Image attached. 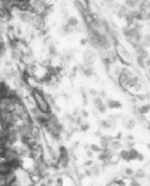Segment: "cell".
<instances>
[{
	"label": "cell",
	"mask_w": 150,
	"mask_h": 186,
	"mask_svg": "<svg viewBox=\"0 0 150 186\" xmlns=\"http://www.w3.org/2000/svg\"><path fill=\"white\" fill-rule=\"evenodd\" d=\"M32 96H33V99L34 101L35 105L42 113H51V106L49 105V103L45 98V93L40 90L38 89H34L32 93Z\"/></svg>",
	"instance_id": "cell-1"
},
{
	"label": "cell",
	"mask_w": 150,
	"mask_h": 186,
	"mask_svg": "<svg viewBox=\"0 0 150 186\" xmlns=\"http://www.w3.org/2000/svg\"><path fill=\"white\" fill-rule=\"evenodd\" d=\"M84 65L87 67L91 66L95 61V55L93 51L90 50H87L84 54Z\"/></svg>",
	"instance_id": "cell-2"
},
{
	"label": "cell",
	"mask_w": 150,
	"mask_h": 186,
	"mask_svg": "<svg viewBox=\"0 0 150 186\" xmlns=\"http://www.w3.org/2000/svg\"><path fill=\"white\" fill-rule=\"evenodd\" d=\"M114 139V137H112L111 135H102V136H100V146L102 149H108L110 147V144L111 142Z\"/></svg>",
	"instance_id": "cell-3"
},
{
	"label": "cell",
	"mask_w": 150,
	"mask_h": 186,
	"mask_svg": "<svg viewBox=\"0 0 150 186\" xmlns=\"http://www.w3.org/2000/svg\"><path fill=\"white\" fill-rule=\"evenodd\" d=\"M106 105L107 106V108H111V109H118V108H121L122 107V104L119 101L113 99L106 100Z\"/></svg>",
	"instance_id": "cell-4"
},
{
	"label": "cell",
	"mask_w": 150,
	"mask_h": 186,
	"mask_svg": "<svg viewBox=\"0 0 150 186\" xmlns=\"http://www.w3.org/2000/svg\"><path fill=\"white\" fill-rule=\"evenodd\" d=\"M123 147L122 143H121L120 140H117V139H113L111 142L110 144V149L114 151H117L118 150H122V148Z\"/></svg>",
	"instance_id": "cell-5"
},
{
	"label": "cell",
	"mask_w": 150,
	"mask_h": 186,
	"mask_svg": "<svg viewBox=\"0 0 150 186\" xmlns=\"http://www.w3.org/2000/svg\"><path fill=\"white\" fill-rule=\"evenodd\" d=\"M129 12L128 7L125 5V6H122L118 8L117 11V15L119 18H126Z\"/></svg>",
	"instance_id": "cell-6"
},
{
	"label": "cell",
	"mask_w": 150,
	"mask_h": 186,
	"mask_svg": "<svg viewBox=\"0 0 150 186\" xmlns=\"http://www.w3.org/2000/svg\"><path fill=\"white\" fill-rule=\"evenodd\" d=\"M66 22L72 29H74V30L79 25V21L78 18H76V17H74V16L68 17V18L67 19Z\"/></svg>",
	"instance_id": "cell-7"
},
{
	"label": "cell",
	"mask_w": 150,
	"mask_h": 186,
	"mask_svg": "<svg viewBox=\"0 0 150 186\" xmlns=\"http://www.w3.org/2000/svg\"><path fill=\"white\" fill-rule=\"evenodd\" d=\"M89 170L91 173V175L95 176V177H99L101 174V167L98 164H94L93 165H91Z\"/></svg>",
	"instance_id": "cell-8"
},
{
	"label": "cell",
	"mask_w": 150,
	"mask_h": 186,
	"mask_svg": "<svg viewBox=\"0 0 150 186\" xmlns=\"http://www.w3.org/2000/svg\"><path fill=\"white\" fill-rule=\"evenodd\" d=\"M150 112V104H145L138 108V113L139 114L146 115Z\"/></svg>",
	"instance_id": "cell-9"
},
{
	"label": "cell",
	"mask_w": 150,
	"mask_h": 186,
	"mask_svg": "<svg viewBox=\"0 0 150 186\" xmlns=\"http://www.w3.org/2000/svg\"><path fill=\"white\" fill-rule=\"evenodd\" d=\"M118 155L120 157V159L123 161H126V162H129V150L127 149H122L120 152L118 153Z\"/></svg>",
	"instance_id": "cell-10"
},
{
	"label": "cell",
	"mask_w": 150,
	"mask_h": 186,
	"mask_svg": "<svg viewBox=\"0 0 150 186\" xmlns=\"http://www.w3.org/2000/svg\"><path fill=\"white\" fill-rule=\"evenodd\" d=\"M126 6L128 8H131V9H134L137 6H140V3L138 0H126Z\"/></svg>",
	"instance_id": "cell-11"
},
{
	"label": "cell",
	"mask_w": 150,
	"mask_h": 186,
	"mask_svg": "<svg viewBox=\"0 0 150 186\" xmlns=\"http://www.w3.org/2000/svg\"><path fill=\"white\" fill-rule=\"evenodd\" d=\"M128 150H129V161L137 160V158H138L139 151H138L137 149H135L134 147H133V148H131V149H128Z\"/></svg>",
	"instance_id": "cell-12"
},
{
	"label": "cell",
	"mask_w": 150,
	"mask_h": 186,
	"mask_svg": "<svg viewBox=\"0 0 150 186\" xmlns=\"http://www.w3.org/2000/svg\"><path fill=\"white\" fill-rule=\"evenodd\" d=\"M146 177V172L143 169H138V170L134 173V177L138 179H143Z\"/></svg>",
	"instance_id": "cell-13"
},
{
	"label": "cell",
	"mask_w": 150,
	"mask_h": 186,
	"mask_svg": "<svg viewBox=\"0 0 150 186\" xmlns=\"http://www.w3.org/2000/svg\"><path fill=\"white\" fill-rule=\"evenodd\" d=\"M91 126H90V124L88 123L87 121L86 120H84L83 121V123L79 126V131L81 132H87L89 129H90Z\"/></svg>",
	"instance_id": "cell-14"
},
{
	"label": "cell",
	"mask_w": 150,
	"mask_h": 186,
	"mask_svg": "<svg viewBox=\"0 0 150 186\" xmlns=\"http://www.w3.org/2000/svg\"><path fill=\"white\" fill-rule=\"evenodd\" d=\"M89 149L91 150H92L94 153H100V152H102V148L101 147V146H99V145L95 143L90 144L89 145Z\"/></svg>",
	"instance_id": "cell-15"
},
{
	"label": "cell",
	"mask_w": 150,
	"mask_h": 186,
	"mask_svg": "<svg viewBox=\"0 0 150 186\" xmlns=\"http://www.w3.org/2000/svg\"><path fill=\"white\" fill-rule=\"evenodd\" d=\"M96 108V110L98 111V113H102V114H103V113H105L106 112V109H107V106H106V105L105 103L103 102L102 104H101L100 105H99L97 108Z\"/></svg>",
	"instance_id": "cell-16"
},
{
	"label": "cell",
	"mask_w": 150,
	"mask_h": 186,
	"mask_svg": "<svg viewBox=\"0 0 150 186\" xmlns=\"http://www.w3.org/2000/svg\"><path fill=\"white\" fill-rule=\"evenodd\" d=\"M48 51H49V55L53 56V57H55L57 56V50L56 46L53 45H49V48H48Z\"/></svg>",
	"instance_id": "cell-17"
},
{
	"label": "cell",
	"mask_w": 150,
	"mask_h": 186,
	"mask_svg": "<svg viewBox=\"0 0 150 186\" xmlns=\"http://www.w3.org/2000/svg\"><path fill=\"white\" fill-rule=\"evenodd\" d=\"M134 173L135 172L133 171L131 168H129V167H126L123 170V174H125L126 177H133V176H134Z\"/></svg>",
	"instance_id": "cell-18"
},
{
	"label": "cell",
	"mask_w": 150,
	"mask_h": 186,
	"mask_svg": "<svg viewBox=\"0 0 150 186\" xmlns=\"http://www.w3.org/2000/svg\"><path fill=\"white\" fill-rule=\"evenodd\" d=\"M136 143L134 140H126V147L128 149H131L135 147Z\"/></svg>",
	"instance_id": "cell-19"
},
{
	"label": "cell",
	"mask_w": 150,
	"mask_h": 186,
	"mask_svg": "<svg viewBox=\"0 0 150 186\" xmlns=\"http://www.w3.org/2000/svg\"><path fill=\"white\" fill-rule=\"evenodd\" d=\"M80 116H81L84 119H87L89 117V113L87 112V110H86L85 108H83L81 109V112H80Z\"/></svg>",
	"instance_id": "cell-20"
},
{
	"label": "cell",
	"mask_w": 150,
	"mask_h": 186,
	"mask_svg": "<svg viewBox=\"0 0 150 186\" xmlns=\"http://www.w3.org/2000/svg\"><path fill=\"white\" fill-rule=\"evenodd\" d=\"M99 97L100 98H102V100L106 99V97H107V93L104 90H102L101 91H99Z\"/></svg>",
	"instance_id": "cell-21"
},
{
	"label": "cell",
	"mask_w": 150,
	"mask_h": 186,
	"mask_svg": "<svg viewBox=\"0 0 150 186\" xmlns=\"http://www.w3.org/2000/svg\"><path fill=\"white\" fill-rule=\"evenodd\" d=\"M89 93H90V94L91 95V96L94 97H95L99 96V92L97 90H95V89H91L90 91H89Z\"/></svg>",
	"instance_id": "cell-22"
},
{
	"label": "cell",
	"mask_w": 150,
	"mask_h": 186,
	"mask_svg": "<svg viewBox=\"0 0 150 186\" xmlns=\"http://www.w3.org/2000/svg\"><path fill=\"white\" fill-rule=\"evenodd\" d=\"M84 166H86V167H91V165H94V162L92 159H88L87 160L86 162H84Z\"/></svg>",
	"instance_id": "cell-23"
},
{
	"label": "cell",
	"mask_w": 150,
	"mask_h": 186,
	"mask_svg": "<svg viewBox=\"0 0 150 186\" xmlns=\"http://www.w3.org/2000/svg\"><path fill=\"white\" fill-rule=\"evenodd\" d=\"M86 154H87V157L88 158V159H91L94 158V152L92 150H91L90 149H88L86 151Z\"/></svg>",
	"instance_id": "cell-24"
},
{
	"label": "cell",
	"mask_w": 150,
	"mask_h": 186,
	"mask_svg": "<svg viewBox=\"0 0 150 186\" xmlns=\"http://www.w3.org/2000/svg\"><path fill=\"white\" fill-rule=\"evenodd\" d=\"M80 112H81V110H79V108H75V110L73 111V113H72V116L74 117H79V116H80Z\"/></svg>",
	"instance_id": "cell-25"
},
{
	"label": "cell",
	"mask_w": 150,
	"mask_h": 186,
	"mask_svg": "<svg viewBox=\"0 0 150 186\" xmlns=\"http://www.w3.org/2000/svg\"><path fill=\"white\" fill-rule=\"evenodd\" d=\"M137 160H138V162H144V154H143L142 153H140V152H139V154H138V158H137Z\"/></svg>",
	"instance_id": "cell-26"
},
{
	"label": "cell",
	"mask_w": 150,
	"mask_h": 186,
	"mask_svg": "<svg viewBox=\"0 0 150 186\" xmlns=\"http://www.w3.org/2000/svg\"><path fill=\"white\" fill-rule=\"evenodd\" d=\"M88 40L87 39V38H82L81 40H80V44H81L82 45H86L88 43Z\"/></svg>",
	"instance_id": "cell-27"
},
{
	"label": "cell",
	"mask_w": 150,
	"mask_h": 186,
	"mask_svg": "<svg viewBox=\"0 0 150 186\" xmlns=\"http://www.w3.org/2000/svg\"><path fill=\"white\" fill-rule=\"evenodd\" d=\"M56 184H60V185H63V180L60 177H58L56 179Z\"/></svg>",
	"instance_id": "cell-28"
},
{
	"label": "cell",
	"mask_w": 150,
	"mask_h": 186,
	"mask_svg": "<svg viewBox=\"0 0 150 186\" xmlns=\"http://www.w3.org/2000/svg\"><path fill=\"white\" fill-rule=\"evenodd\" d=\"M134 139H135V138H134V136L133 135H126V140H134Z\"/></svg>",
	"instance_id": "cell-29"
},
{
	"label": "cell",
	"mask_w": 150,
	"mask_h": 186,
	"mask_svg": "<svg viewBox=\"0 0 150 186\" xmlns=\"http://www.w3.org/2000/svg\"><path fill=\"white\" fill-rule=\"evenodd\" d=\"M144 62H145V66H146V67H150V58L148 57L147 59H145V60H144Z\"/></svg>",
	"instance_id": "cell-30"
},
{
	"label": "cell",
	"mask_w": 150,
	"mask_h": 186,
	"mask_svg": "<svg viewBox=\"0 0 150 186\" xmlns=\"http://www.w3.org/2000/svg\"><path fill=\"white\" fill-rule=\"evenodd\" d=\"M144 42L146 43V44L150 45V35H148V36L145 37V39H144Z\"/></svg>",
	"instance_id": "cell-31"
},
{
	"label": "cell",
	"mask_w": 150,
	"mask_h": 186,
	"mask_svg": "<svg viewBox=\"0 0 150 186\" xmlns=\"http://www.w3.org/2000/svg\"><path fill=\"white\" fill-rule=\"evenodd\" d=\"M146 20L150 21V10L146 12Z\"/></svg>",
	"instance_id": "cell-32"
},
{
	"label": "cell",
	"mask_w": 150,
	"mask_h": 186,
	"mask_svg": "<svg viewBox=\"0 0 150 186\" xmlns=\"http://www.w3.org/2000/svg\"><path fill=\"white\" fill-rule=\"evenodd\" d=\"M147 148H148V150L150 151V143L147 144Z\"/></svg>",
	"instance_id": "cell-33"
},
{
	"label": "cell",
	"mask_w": 150,
	"mask_h": 186,
	"mask_svg": "<svg viewBox=\"0 0 150 186\" xmlns=\"http://www.w3.org/2000/svg\"><path fill=\"white\" fill-rule=\"evenodd\" d=\"M28 186H35V184L34 183H31V184H30V185H29Z\"/></svg>",
	"instance_id": "cell-34"
},
{
	"label": "cell",
	"mask_w": 150,
	"mask_h": 186,
	"mask_svg": "<svg viewBox=\"0 0 150 186\" xmlns=\"http://www.w3.org/2000/svg\"><path fill=\"white\" fill-rule=\"evenodd\" d=\"M56 186H62V185H60V184H56Z\"/></svg>",
	"instance_id": "cell-35"
},
{
	"label": "cell",
	"mask_w": 150,
	"mask_h": 186,
	"mask_svg": "<svg viewBox=\"0 0 150 186\" xmlns=\"http://www.w3.org/2000/svg\"><path fill=\"white\" fill-rule=\"evenodd\" d=\"M148 71H149V74L150 75V67H149V69H148Z\"/></svg>",
	"instance_id": "cell-36"
},
{
	"label": "cell",
	"mask_w": 150,
	"mask_h": 186,
	"mask_svg": "<svg viewBox=\"0 0 150 186\" xmlns=\"http://www.w3.org/2000/svg\"><path fill=\"white\" fill-rule=\"evenodd\" d=\"M149 163H150V162H149Z\"/></svg>",
	"instance_id": "cell-37"
}]
</instances>
